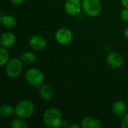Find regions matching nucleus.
I'll return each instance as SVG.
<instances>
[{"label": "nucleus", "instance_id": "obj_1", "mask_svg": "<svg viewBox=\"0 0 128 128\" xmlns=\"http://www.w3.org/2000/svg\"><path fill=\"white\" fill-rule=\"evenodd\" d=\"M43 121L44 124L48 128H58L62 126L63 122L62 114L57 108H48L44 113Z\"/></svg>", "mask_w": 128, "mask_h": 128}, {"label": "nucleus", "instance_id": "obj_2", "mask_svg": "<svg viewBox=\"0 0 128 128\" xmlns=\"http://www.w3.org/2000/svg\"><path fill=\"white\" fill-rule=\"evenodd\" d=\"M34 112V104L28 99L20 101L14 106V114L16 117L24 119L29 118Z\"/></svg>", "mask_w": 128, "mask_h": 128}, {"label": "nucleus", "instance_id": "obj_3", "mask_svg": "<svg viewBox=\"0 0 128 128\" xmlns=\"http://www.w3.org/2000/svg\"><path fill=\"white\" fill-rule=\"evenodd\" d=\"M44 74L38 68H30L25 74V79L26 82L32 86L36 88H39L44 82Z\"/></svg>", "mask_w": 128, "mask_h": 128}, {"label": "nucleus", "instance_id": "obj_4", "mask_svg": "<svg viewBox=\"0 0 128 128\" xmlns=\"http://www.w3.org/2000/svg\"><path fill=\"white\" fill-rule=\"evenodd\" d=\"M82 8L87 16L97 17L102 11V4L99 0H82Z\"/></svg>", "mask_w": 128, "mask_h": 128}, {"label": "nucleus", "instance_id": "obj_5", "mask_svg": "<svg viewBox=\"0 0 128 128\" xmlns=\"http://www.w3.org/2000/svg\"><path fill=\"white\" fill-rule=\"evenodd\" d=\"M23 69V62L20 58H14L10 59L6 64L5 72L8 77L10 78H16L22 72Z\"/></svg>", "mask_w": 128, "mask_h": 128}, {"label": "nucleus", "instance_id": "obj_6", "mask_svg": "<svg viewBox=\"0 0 128 128\" xmlns=\"http://www.w3.org/2000/svg\"><path fill=\"white\" fill-rule=\"evenodd\" d=\"M56 40L58 44L62 46L69 44L73 40V33L71 30L66 27H62L57 30L55 34Z\"/></svg>", "mask_w": 128, "mask_h": 128}, {"label": "nucleus", "instance_id": "obj_7", "mask_svg": "<svg viewBox=\"0 0 128 128\" xmlns=\"http://www.w3.org/2000/svg\"><path fill=\"white\" fill-rule=\"evenodd\" d=\"M81 10H82L81 0H66L64 10L69 16H76L80 13Z\"/></svg>", "mask_w": 128, "mask_h": 128}, {"label": "nucleus", "instance_id": "obj_8", "mask_svg": "<svg viewBox=\"0 0 128 128\" xmlns=\"http://www.w3.org/2000/svg\"><path fill=\"white\" fill-rule=\"evenodd\" d=\"M106 62L108 65L112 68H119L123 65L124 59L122 55L119 52H112L107 55Z\"/></svg>", "mask_w": 128, "mask_h": 128}, {"label": "nucleus", "instance_id": "obj_9", "mask_svg": "<svg viewBox=\"0 0 128 128\" xmlns=\"http://www.w3.org/2000/svg\"><path fill=\"white\" fill-rule=\"evenodd\" d=\"M46 45L47 41L46 38L41 35H34L29 40V46L32 47V49L37 51H41L44 50L46 47Z\"/></svg>", "mask_w": 128, "mask_h": 128}, {"label": "nucleus", "instance_id": "obj_10", "mask_svg": "<svg viewBox=\"0 0 128 128\" xmlns=\"http://www.w3.org/2000/svg\"><path fill=\"white\" fill-rule=\"evenodd\" d=\"M112 112L117 118H122L128 112V104L123 100H116L112 106Z\"/></svg>", "mask_w": 128, "mask_h": 128}, {"label": "nucleus", "instance_id": "obj_11", "mask_svg": "<svg viewBox=\"0 0 128 128\" xmlns=\"http://www.w3.org/2000/svg\"><path fill=\"white\" fill-rule=\"evenodd\" d=\"M81 127L82 128H100L102 126L100 121L94 116H86L81 120Z\"/></svg>", "mask_w": 128, "mask_h": 128}, {"label": "nucleus", "instance_id": "obj_12", "mask_svg": "<svg viewBox=\"0 0 128 128\" xmlns=\"http://www.w3.org/2000/svg\"><path fill=\"white\" fill-rule=\"evenodd\" d=\"M16 42V37L12 32H4L2 34L0 38L1 46L9 48L14 45Z\"/></svg>", "mask_w": 128, "mask_h": 128}, {"label": "nucleus", "instance_id": "obj_13", "mask_svg": "<svg viewBox=\"0 0 128 128\" xmlns=\"http://www.w3.org/2000/svg\"><path fill=\"white\" fill-rule=\"evenodd\" d=\"M38 93L41 99L44 100H50L54 94L52 88L48 85H42L38 88Z\"/></svg>", "mask_w": 128, "mask_h": 128}, {"label": "nucleus", "instance_id": "obj_14", "mask_svg": "<svg viewBox=\"0 0 128 128\" xmlns=\"http://www.w3.org/2000/svg\"><path fill=\"white\" fill-rule=\"evenodd\" d=\"M0 21L2 25L7 28H12L15 27L17 23V20L16 17L14 16L13 15H9V14L1 15Z\"/></svg>", "mask_w": 128, "mask_h": 128}, {"label": "nucleus", "instance_id": "obj_15", "mask_svg": "<svg viewBox=\"0 0 128 128\" xmlns=\"http://www.w3.org/2000/svg\"><path fill=\"white\" fill-rule=\"evenodd\" d=\"M14 114V107L8 104H2L0 106V115L2 118H8Z\"/></svg>", "mask_w": 128, "mask_h": 128}, {"label": "nucleus", "instance_id": "obj_16", "mask_svg": "<svg viewBox=\"0 0 128 128\" xmlns=\"http://www.w3.org/2000/svg\"><path fill=\"white\" fill-rule=\"evenodd\" d=\"M20 58L25 64H33L36 61V56L34 52L27 51L22 53Z\"/></svg>", "mask_w": 128, "mask_h": 128}, {"label": "nucleus", "instance_id": "obj_17", "mask_svg": "<svg viewBox=\"0 0 128 128\" xmlns=\"http://www.w3.org/2000/svg\"><path fill=\"white\" fill-rule=\"evenodd\" d=\"M10 127L12 128H27L28 124H26L24 118L16 117V118L12 120L10 123Z\"/></svg>", "mask_w": 128, "mask_h": 128}, {"label": "nucleus", "instance_id": "obj_18", "mask_svg": "<svg viewBox=\"0 0 128 128\" xmlns=\"http://www.w3.org/2000/svg\"><path fill=\"white\" fill-rule=\"evenodd\" d=\"M9 52L7 50V48L3 46L0 47V65H5L9 61Z\"/></svg>", "mask_w": 128, "mask_h": 128}, {"label": "nucleus", "instance_id": "obj_19", "mask_svg": "<svg viewBox=\"0 0 128 128\" xmlns=\"http://www.w3.org/2000/svg\"><path fill=\"white\" fill-rule=\"evenodd\" d=\"M121 127L122 128H128V112L122 117Z\"/></svg>", "mask_w": 128, "mask_h": 128}, {"label": "nucleus", "instance_id": "obj_20", "mask_svg": "<svg viewBox=\"0 0 128 128\" xmlns=\"http://www.w3.org/2000/svg\"><path fill=\"white\" fill-rule=\"evenodd\" d=\"M120 17L121 19L124 21V22H128V8L123 9L121 13H120Z\"/></svg>", "mask_w": 128, "mask_h": 128}, {"label": "nucleus", "instance_id": "obj_21", "mask_svg": "<svg viewBox=\"0 0 128 128\" xmlns=\"http://www.w3.org/2000/svg\"><path fill=\"white\" fill-rule=\"evenodd\" d=\"M10 2L13 4H14V5H20V4H22L26 0H10Z\"/></svg>", "mask_w": 128, "mask_h": 128}, {"label": "nucleus", "instance_id": "obj_22", "mask_svg": "<svg viewBox=\"0 0 128 128\" xmlns=\"http://www.w3.org/2000/svg\"><path fill=\"white\" fill-rule=\"evenodd\" d=\"M82 128L81 127V124H78L76 123H74V124H70L69 128Z\"/></svg>", "mask_w": 128, "mask_h": 128}, {"label": "nucleus", "instance_id": "obj_23", "mask_svg": "<svg viewBox=\"0 0 128 128\" xmlns=\"http://www.w3.org/2000/svg\"><path fill=\"white\" fill-rule=\"evenodd\" d=\"M122 5L124 6V8H128V0H121Z\"/></svg>", "mask_w": 128, "mask_h": 128}, {"label": "nucleus", "instance_id": "obj_24", "mask_svg": "<svg viewBox=\"0 0 128 128\" xmlns=\"http://www.w3.org/2000/svg\"><path fill=\"white\" fill-rule=\"evenodd\" d=\"M124 35L125 37V38L128 40V26H127V28H125L124 30Z\"/></svg>", "mask_w": 128, "mask_h": 128}, {"label": "nucleus", "instance_id": "obj_25", "mask_svg": "<svg viewBox=\"0 0 128 128\" xmlns=\"http://www.w3.org/2000/svg\"><path fill=\"white\" fill-rule=\"evenodd\" d=\"M127 104H128V103H127Z\"/></svg>", "mask_w": 128, "mask_h": 128}]
</instances>
